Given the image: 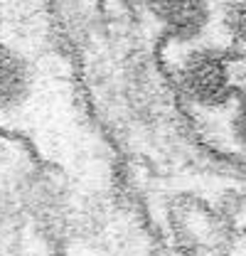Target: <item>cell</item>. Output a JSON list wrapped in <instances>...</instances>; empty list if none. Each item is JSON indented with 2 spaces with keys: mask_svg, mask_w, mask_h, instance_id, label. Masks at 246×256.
Wrapping results in <instances>:
<instances>
[{
  "mask_svg": "<svg viewBox=\"0 0 246 256\" xmlns=\"http://www.w3.org/2000/svg\"><path fill=\"white\" fill-rule=\"evenodd\" d=\"M180 84L194 104L216 108L236 98L232 50L194 47L180 64Z\"/></svg>",
  "mask_w": 246,
  "mask_h": 256,
  "instance_id": "cell-1",
  "label": "cell"
},
{
  "mask_svg": "<svg viewBox=\"0 0 246 256\" xmlns=\"http://www.w3.org/2000/svg\"><path fill=\"white\" fill-rule=\"evenodd\" d=\"M160 25L180 42H192L207 30L212 20L210 0H153Z\"/></svg>",
  "mask_w": 246,
  "mask_h": 256,
  "instance_id": "cell-2",
  "label": "cell"
},
{
  "mask_svg": "<svg viewBox=\"0 0 246 256\" xmlns=\"http://www.w3.org/2000/svg\"><path fill=\"white\" fill-rule=\"evenodd\" d=\"M32 74L25 57L0 44V111H12L30 96Z\"/></svg>",
  "mask_w": 246,
  "mask_h": 256,
  "instance_id": "cell-3",
  "label": "cell"
},
{
  "mask_svg": "<svg viewBox=\"0 0 246 256\" xmlns=\"http://www.w3.org/2000/svg\"><path fill=\"white\" fill-rule=\"evenodd\" d=\"M222 25L234 47L246 50V0H226L222 5Z\"/></svg>",
  "mask_w": 246,
  "mask_h": 256,
  "instance_id": "cell-4",
  "label": "cell"
},
{
  "mask_svg": "<svg viewBox=\"0 0 246 256\" xmlns=\"http://www.w3.org/2000/svg\"><path fill=\"white\" fill-rule=\"evenodd\" d=\"M224 222H226L232 234L246 239V194L232 197V202L224 210Z\"/></svg>",
  "mask_w": 246,
  "mask_h": 256,
  "instance_id": "cell-5",
  "label": "cell"
},
{
  "mask_svg": "<svg viewBox=\"0 0 246 256\" xmlns=\"http://www.w3.org/2000/svg\"><path fill=\"white\" fill-rule=\"evenodd\" d=\"M232 128H234V138L246 150V96L236 98V111H234V118H232Z\"/></svg>",
  "mask_w": 246,
  "mask_h": 256,
  "instance_id": "cell-6",
  "label": "cell"
}]
</instances>
